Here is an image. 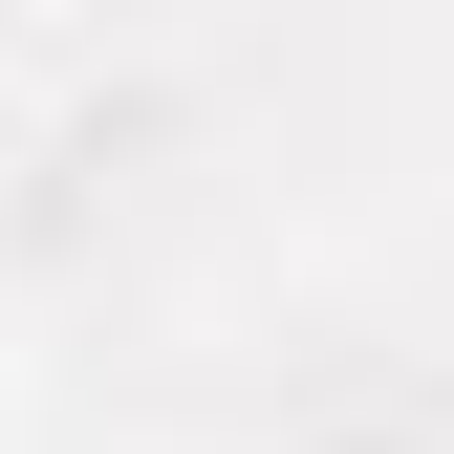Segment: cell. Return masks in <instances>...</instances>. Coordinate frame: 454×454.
<instances>
[{
    "label": "cell",
    "mask_w": 454,
    "mask_h": 454,
    "mask_svg": "<svg viewBox=\"0 0 454 454\" xmlns=\"http://www.w3.org/2000/svg\"><path fill=\"white\" fill-rule=\"evenodd\" d=\"M325 454H411V433H325Z\"/></svg>",
    "instance_id": "obj_2"
},
{
    "label": "cell",
    "mask_w": 454,
    "mask_h": 454,
    "mask_svg": "<svg viewBox=\"0 0 454 454\" xmlns=\"http://www.w3.org/2000/svg\"><path fill=\"white\" fill-rule=\"evenodd\" d=\"M0 454H22V368H0Z\"/></svg>",
    "instance_id": "obj_1"
}]
</instances>
